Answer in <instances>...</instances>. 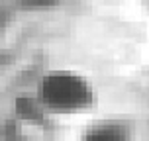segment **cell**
<instances>
[{
  "mask_svg": "<svg viewBox=\"0 0 149 141\" xmlns=\"http://www.w3.org/2000/svg\"><path fill=\"white\" fill-rule=\"evenodd\" d=\"M16 2H20L22 6H47V4L57 2V0H16Z\"/></svg>",
  "mask_w": 149,
  "mask_h": 141,
  "instance_id": "3",
  "label": "cell"
},
{
  "mask_svg": "<svg viewBox=\"0 0 149 141\" xmlns=\"http://www.w3.org/2000/svg\"><path fill=\"white\" fill-rule=\"evenodd\" d=\"M39 98L55 112H79L92 104V88L77 74L53 73L41 81Z\"/></svg>",
  "mask_w": 149,
  "mask_h": 141,
  "instance_id": "1",
  "label": "cell"
},
{
  "mask_svg": "<svg viewBox=\"0 0 149 141\" xmlns=\"http://www.w3.org/2000/svg\"><path fill=\"white\" fill-rule=\"evenodd\" d=\"M84 141H126V131L120 126H98L86 133Z\"/></svg>",
  "mask_w": 149,
  "mask_h": 141,
  "instance_id": "2",
  "label": "cell"
}]
</instances>
